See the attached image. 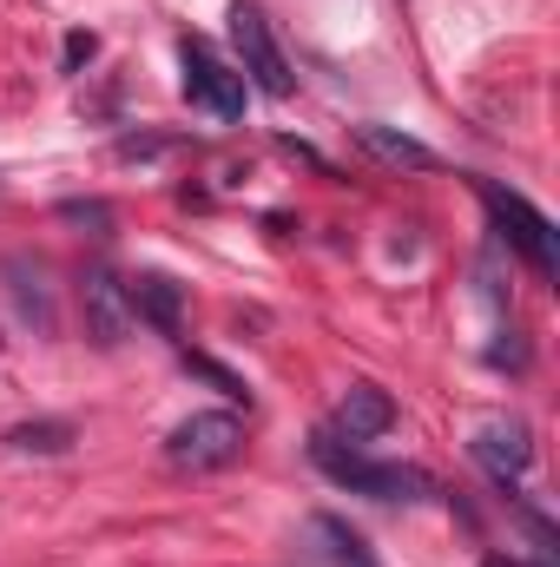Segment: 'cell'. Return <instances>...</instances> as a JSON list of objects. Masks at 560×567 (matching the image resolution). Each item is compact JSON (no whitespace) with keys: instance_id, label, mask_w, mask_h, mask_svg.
Instances as JSON below:
<instances>
[{"instance_id":"8","label":"cell","mask_w":560,"mask_h":567,"mask_svg":"<svg viewBox=\"0 0 560 567\" xmlns=\"http://www.w3.org/2000/svg\"><path fill=\"white\" fill-rule=\"evenodd\" d=\"M126 297H133V317L152 323L158 337H178V330H185V284H172L165 271L126 278Z\"/></svg>"},{"instance_id":"16","label":"cell","mask_w":560,"mask_h":567,"mask_svg":"<svg viewBox=\"0 0 560 567\" xmlns=\"http://www.w3.org/2000/svg\"><path fill=\"white\" fill-rule=\"evenodd\" d=\"M93 53H100V33L73 27V33H66V47H60V73H80V66H86Z\"/></svg>"},{"instance_id":"2","label":"cell","mask_w":560,"mask_h":567,"mask_svg":"<svg viewBox=\"0 0 560 567\" xmlns=\"http://www.w3.org/2000/svg\"><path fill=\"white\" fill-rule=\"evenodd\" d=\"M245 455V423L231 410H198L165 435V462L185 468V475H211V468H231Z\"/></svg>"},{"instance_id":"13","label":"cell","mask_w":560,"mask_h":567,"mask_svg":"<svg viewBox=\"0 0 560 567\" xmlns=\"http://www.w3.org/2000/svg\"><path fill=\"white\" fill-rule=\"evenodd\" d=\"M80 435H73V423L66 416H40V423H13L7 429V449L13 455H66Z\"/></svg>"},{"instance_id":"6","label":"cell","mask_w":560,"mask_h":567,"mask_svg":"<svg viewBox=\"0 0 560 567\" xmlns=\"http://www.w3.org/2000/svg\"><path fill=\"white\" fill-rule=\"evenodd\" d=\"M80 303H86V337H93L100 350H120L126 330L139 323V317H133V297H126V278L106 271V265H86V278H80Z\"/></svg>"},{"instance_id":"7","label":"cell","mask_w":560,"mask_h":567,"mask_svg":"<svg viewBox=\"0 0 560 567\" xmlns=\"http://www.w3.org/2000/svg\"><path fill=\"white\" fill-rule=\"evenodd\" d=\"M468 455L488 468V482H495L501 495H515V482H521L528 462H535V435H528V423H481L475 442H468Z\"/></svg>"},{"instance_id":"9","label":"cell","mask_w":560,"mask_h":567,"mask_svg":"<svg viewBox=\"0 0 560 567\" xmlns=\"http://www.w3.org/2000/svg\"><path fill=\"white\" fill-rule=\"evenodd\" d=\"M390 429H396V396H390V390H376V383H350V390H343V403H336V435L376 442V435H390Z\"/></svg>"},{"instance_id":"4","label":"cell","mask_w":560,"mask_h":567,"mask_svg":"<svg viewBox=\"0 0 560 567\" xmlns=\"http://www.w3.org/2000/svg\"><path fill=\"white\" fill-rule=\"evenodd\" d=\"M231 40H238V60H245V73H251V86H258V93H271V100H290V93H297L278 33H271V20H265L251 0H238V7H231Z\"/></svg>"},{"instance_id":"17","label":"cell","mask_w":560,"mask_h":567,"mask_svg":"<svg viewBox=\"0 0 560 567\" xmlns=\"http://www.w3.org/2000/svg\"><path fill=\"white\" fill-rule=\"evenodd\" d=\"M488 567H528V561H508V555H488Z\"/></svg>"},{"instance_id":"11","label":"cell","mask_w":560,"mask_h":567,"mask_svg":"<svg viewBox=\"0 0 560 567\" xmlns=\"http://www.w3.org/2000/svg\"><path fill=\"white\" fill-rule=\"evenodd\" d=\"M0 271H7V290H13V303H20V317H27L33 330H53V297H46V271H40L33 258H7Z\"/></svg>"},{"instance_id":"12","label":"cell","mask_w":560,"mask_h":567,"mask_svg":"<svg viewBox=\"0 0 560 567\" xmlns=\"http://www.w3.org/2000/svg\"><path fill=\"white\" fill-rule=\"evenodd\" d=\"M356 145L370 152V158H383V165H409V172H428L435 165V152L409 133H396V126H356Z\"/></svg>"},{"instance_id":"1","label":"cell","mask_w":560,"mask_h":567,"mask_svg":"<svg viewBox=\"0 0 560 567\" xmlns=\"http://www.w3.org/2000/svg\"><path fill=\"white\" fill-rule=\"evenodd\" d=\"M310 462L336 482V488H350V495H370V502H422V495H435V482L409 468V462H370L350 435H336V429H317L310 435Z\"/></svg>"},{"instance_id":"10","label":"cell","mask_w":560,"mask_h":567,"mask_svg":"<svg viewBox=\"0 0 560 567\" xmlns=\"http://www.w3.org/2000/svg\"><path fill=\"white\" fill-rule=\"evenodd\" d=\"M303 528H310V542H323V561L330 567H383L376 555H370V542H363L343 515H310Z\"/></svg>"},{"instance_id":"18","label":"cell","mask_w":560,"mask_h":567,"mask_svg":"<svg viewBox=\"0 0 560 567\" xmlns=\"http://www.w3.org/2000/svg\"><path fill=\"white\" fill-rule=\"evenodd\" d=\"M0 350H7V337H0Z\"/></svg>"},{"instance_id":"5","label":"cell","mask_w":560,"mask_h":567,"mask_svg":"<svg viewBox=\"0 0 560 567\" xmlns=\"http://www.w3.org/2000/svg\"><path fill=\"white\" fill-rule=\"evenodd\" d=\"M178 60H185V100L191 106H205V113H218V120H238L245 113V73H231L205 40H178Z\"/></svg>"},{"instance_id":"3","label":"cell","mask_w":560,"mask_h":567,"mask_svg":"<svg viewBox=\"0 0 560 567\" xmlns=\"http://www.w3.org/2000/svg\"><path fill=\"white\" fill-rule=\"evenodd\" d=\"M475 192H481V205L495 212V225H501V238L541 271V278H554V265H560V238H554V225L521 198V192H508V185H495V178H475Z\"/></svg>"},{"instance_id":"14","label":"cell","mask_w":560,"mask_h":567,"mask_svg":"<svg viewBox=\"0 0 560 567\" xmlns=\"http://www.w3.org/2000/svg\"><path fill=\"white\" fill-rule=\"evenodd\" d=\"M185 370H191V377H205L211 390H225L231 403H245V377H231V370H225L218 357H198V350H185Z\"/></svg>"},{"instance_id":"15","label":"cell","mask_w":560,"mask_h":567,"mask_svg":"<svg viewBox=\"0 0 560 567\" xmlns=\"http://www.w3.org/2000/svg\"><path fill=\"white\" fill-rule=\"evenodd\" d=\"M60 218L93 225V238H113V205H100V198H66V205H60Z\"/></svg>"}]
</instances>
